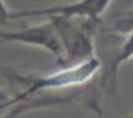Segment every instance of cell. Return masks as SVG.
Instances as JSON below:
<instances>
[{"label": "cell", "mask_w": 133, "mask_h": 118, "mask_svg": "<svg viewBox=\"0 0 133 118\" xmlns=\"http://www.w3.org/2000/svg\"><path fill=\"white\" fill-rule=\"evenodd\" d=\"M101 71V61L96 56L79 61L76 64H68V66H61L57 71L49 73L44 76H14V79L20 81L22 84H27V88L20 93L17 98H10L7 103V108L14 105L25 101L29 98H34V95L42 91H57V89H64V88H72V86H83L88 84L91 79Z\"/></svg>", "instance_id": "6da1fadb"}, {"label": "cell", "mask_w": 133, "mask_h": 118, "mask_svg": "<svg viewBox=\"0 0 133 118\" xmlns=\"http://www.w3.org/2000/svg\"><path fill=\"white\" fill-rule=\"evenodd\" d=\"M9 22H12V12L7 9L5 2L0 0V30H3V27H5ZM0 44H2V42H0Z\"/></svg>", "instance_id": "52a82bcc"}, {"label": "cell", "mask_w": 133, "mask_h": 118, "mask_svg": "<svg viewBox=\"0 0 133 118\" xmlns=\"http://www.w3.org/2000/svg\"><path fill=\"white\" fill-rule=\"evenodd\" d=\"M0 42H15L25 44V46L42 47L47 53H51L56 57V62L59 66H66V51L62 39L59 36L57 27L54 25L51 19H47L42 24L37 25L22 27L20 30H0Z\"/></svg>", "instance_id": "3957f363"}, {"label": "cell", "mask_w": 133, "mask_h": 118, "mask_svg": "<svg viewBox=\"0 0 133 118\" xmlns=\"http://www.w3.org/2000/svg\"><path fill=\"white\" fill-rule=\"evenodd\" d=\"M110 30L115 34H128L133 30V9L115 14L110 20Z\"/></svg>", "instance_id": "8992f818"}, {"label": "cell", "mask_w": 133, "mask_h": 118, "mask_svg": "<svg viewBox=\"0 0 133 118\" xmlns=\"http://www.w3.org/2000/svg\"><path fill=\"white\" fill-rule=\"evenodd\" d=\"M47 19L54 22L62 39L66 51V66L96 56L94 54V34L99 24L89 19L69 15H49Z\"/></svg>", "instance_id": "7a4b0ae2"}, {"label": "cell", "mask_w": 133, "mask_h": 118, "mask_svg": "<svg viewBox=\"0 0 133 118\" xmlns=\"http://www.w3.org/2000/svg\"><path fill=\"white\" fill-rule=\"evenodd\" d=\"M113 0H76L71 3L64 5H56V7H47V9H39V10H19L12 12V20L19 19H27V17H49V15H69V17H83L89 19L93 22L99 24L103 14L110 7Z\"/></svg>", "instance_id": "277c9868"}, {"label": "cell", "mask_w": 133, "mask_h": 118, "mask_svg": "<svg viewBox=\"0 0 133 118\" xmlns=\"http://www.w3.org/2000/svg\"><path fill=\"white\" fill-rule=\"evenodd\" d=\"M130 59H133V30L127 34L123 44H121L120 51L116 53V56L113 57V62L110 64V69L103 73L99 83H98L96 88V112H99V100L103 98L106 93H111V95H116V88H118V71L120 68L128 62Z\"/></svg>", "instance_id": "5b68a950"}]
</instances>
